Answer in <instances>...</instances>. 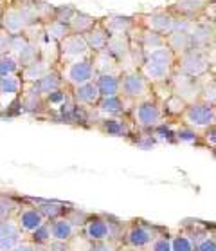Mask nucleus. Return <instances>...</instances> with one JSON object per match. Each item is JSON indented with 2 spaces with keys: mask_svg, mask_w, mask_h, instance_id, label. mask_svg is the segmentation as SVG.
<instances>
[{
  "mask_svg": "<svg viewBox=\"0 0 216 251\" xmlns=\"http://www.w3.org/2000/svg\"><path fill=\"white\" fill-rule=\"evenodd\" d=\"M175 52L171 51L168 46H162L159 49L146 52L144 63L141 65L139 71L148 80L150 85H157V83H164V81L171 80V76L175 73Z\"/></svg>",
  "mask_w": 216,
  "mask_h": 251,
  "instance_id": "1",
  "label": "nucleus"
},
{
  "mask_svg": "<svg viewBox=\"0 0 216 251\" xmlns=\"http://www.w3.org/2000/svg\"><path fill=\"white\" fill-rule=\"evenodd\" d=\"M83 237L88 242H101V240H123L121 223L105 215H92L86 217L83 224ZM123 244V242H121Z\"/></svg>",
  "mask_w": 216,
  "mask_h": 251,
  "instance_id": "2",
  "label": "nucleus"
},
{
  "mask_svg": "<svg viewBox=\"0 0 216 251\" xmlns=\"http://www.w3.org/2000/svg\"><path fill=\"white\" fill-rule=\"evenodd\" d=\"M131 121L133 125L142 128V130H153L155 126L164 123V109L162 103H159L153 96L148 100H141L135 101L133 107L130 109Z\"/></svg>",
  "mask_w": 216,
  "mask_h": 251,
  "instance_id": "3",
  "label": "nucleus"
},
{
  "mask_svg": "<svg viewBox=\"0 0 216 251\" xmlns=\"http://www.w3.org/2000/svg\"><path fill=\"white\" fill-rule=\"evenodd\" d=\"M60 75L63 78V83L72 87H80L83 83L96 80V71H94V62H92V54L85 56L81 60H74V62L60 63Z\"/></svg>",
  "mask_w": 216,
  "mask_h": 251,
  "instance_id": "4",
  "label": "nucleus"
},
{
  "mask_svg": "<svg viewBox=\"0 0 216 251\" xmlns=\"http://www.w3.org/2000/svg\"><path fill=\"white\" fill-rule=\"evenodd\" d=\"M180 120L184 125L191 126L194 130H207L211 126H216V103L200 101V100L189 103Z\"/></svg>",
  "mask_w": 216,
  "mask_h": 251,
  "instance_id": "5",
  "label": "nucleus"
},
{
  "mask_svg": "<svg viewBox=\"0 0 216 251\" xmlns=\"http://www.w3.org/2000/svg\"><path fill=\"white\" fill-rule=\"evenodd\" d=\"M121 96L131 103L151 98V85L139 69H128L121 73Z\"/></svg>",
  "mask_w": 216,
  "mask_h": 251,
  "instance_id": "6",
  "label": "nucleus"
},
{
  "mask_svg": "<svg viewBox=\"0 0 216 251\" xmlns=\"http://www.w3.org/2000/svg\"><path fill=\"white\" fill-rule=\"evenodd\" d=\"M207 71H211V62L205 51L200 49H188L186 52L178 54L175 62V73L186 76H193V78H200L205 75Z\"/></svg>",
  "mask_w": 216,
  "mask_h": 251,
  "instance_id": "7",
  "label": "nucleus"
},
{
  "mask_svg": "<svg viewBox=\"0 0 216 251\" xmlns=\"http://www.w3.org/2000/svg\"><path fill=\"white\" fill-rule=\"evenodd\" d=\"M58 54H60V63H67L90 56L92 51L88 49V44L83 34L70 33L63 40L58 42Z\"/></svg>",
  "mask_w": 216,
  "mask_h": 251,
  "instance_id": "8",
  "label": "nucleus"
},
{
  "mask_svg": "<svg viewBox=\"0 0 216 251\" xmlns=\"http://www.w3.org/2000/svg\"><path fill=\"white\" fill-rule=\"evenodd\" d=\"M157 233H159V229L155 226L144 224L142 221H135L125 229L121 242L130 248H137V250H148V246L157 237Z\"/></svg>",
  "mask_w": 216,
  "mask_h": 251,
  "instance_id": "9",
  "label": "nucleus"
},
{
  "mask_svg": "<svg viewBox=\"0 0 216 251\" xmlns=\"http://www.w3.org/2000/svg\"><path fill=\"white\" fill-rule=\"evenodd\" d=\"M170 83H171V91H173V94L178 96L180 100H184L188 105L200 100L198 78L180 75V73H173Z\"/></svg>",
  "mask_w": 216,
  "mask_h": 251,
  "instance_id": "10",
  "label": "nucleus"
},
{
  "mask_svg": "<svg viewBox=\"0 0 216 251\" xmlns=\"http://www.w3.org/2000/svg\"><path fill=\"white\" fill-rule=\"evenodd\" d=\"M141 18V27L150 29V31H155V33L162 34H170L173 31V22H175V15H171L170 11H153L148 13V15H142Z\"/></svg>",
  "mask_w": 216,
  "mask_h": 251,
  "instance_id": "11",
  "label": "nucleus"
},
{
  "mask_svg": "<svg viewBox=\"0 0 216 251\" xmlns=\"http://www.w3.org/2000/svg\"><path fill=\"white\" fill-rule=\"evenodd\" d=\"M133 103L125 100L123 96H112V98H101L94 109L105 118H121L126 112H130Z\"/></svg>",
  "mask_w": 216,
  "mask_h": 251,
  "instance_id": "12",
  "label": "nucleus"
},
{
  "mask_svg": "<svg viewBox=\"0 0 216 251\" xmlns=\"http://www.w3.org/2000/svg\"><path fill=\"white\" fill-rule=\"evenodd\" d=\"M189 42H191V49H200V51L209 49L211 44L216 42L213 34V24L205 20L193 22V27L189 31Z\"/></svg>",
  "mask_w": 216,
  "mask_h": 251,
  "instance_id": "13",
  "label": "nucleus"
},
{
  "mask_svg": "<svg viewBox=\"0 0 216 251\" xmlns=\"http://www.w3.org/2000/svg\"><path fill=\"white\" fill-rule=\"evenodd\" d=\"M22 239L23 233L15 219L0 221V251H13L18 244H22Z\"/></svg>",
  "mask_w": 216,
  "mask_h": 251,
  "instance_id": "14",
  "label": "nucleus"
},
{
  "mask_svg": "<svg viewBox=\"0 0 216 251\" xmlns=\"http://www.w3.org/2000/svg\"><path fill=\"white\" fill-rule=\"evenodd\" d=\"M70 96H72L76 105H80L83 109H94L97 101L101 100V94L97 91L96 81H88V83H83L80 87H72Z\"/></svg>",
  "mask_w": 216,
  "mask_h": 251,
  "instance_id": "15",
  "label": "nucleus"
},
{
  "mask_svg": "<svg viewBox=\"0 0 216 251\" xmlns=\"http://www.w3.org/2000/svg\"><path fill=\"white\" fill-rule=\"evenodd\" d=\"M92 62H94L96 76H99V75L121 76V73H123L121 62L112 54V52H108L107 49H103V51H99V52H92Z\"/></svg>",
  "mask_w": 216,
  "mask_h": 251,
  "instance_id": "16",
  "label": "nucleus"
},
{
  "mask_svg": "<svg viewBox=\"0 0 216 251\" xmlns=\"http://www.w3.org/2000/svg\"><path fill=\"white\" fill-rule=\"evenodd\" d=\"M17 224L18 228H20V231L22 233H34L36 229L40 228V226H43L45 224V219L40 215V211L36 210L34 206H27V208H22V210L18 211L17 215Z\"/></svg>",
  "mask_w": 216,
  "mask_h": 251,
  "instance_id": "17",
  "label": "nucleus"
},
{
  "mask_svg": "<svg viewBox=\"0 0 216 251\" xmlns=\"http://www.w3.org/2000/svg\"><path fill=\"white\" fill-rule=\"evenodd\" d=\"M49 228H51V240L68 244V242L76 237L78 226H76L68 217H62V219H56V221H51V223H49Z\"/></svg>",
  "mask_w": 216,
  "mask_h": 251,
  "instance_id": "18",
  "label": "nucleus"
},
{
  "mask_svg": "<svg viewBox=\"0 0 216 251\" xmlns=\"http://www.w3.org/2000/svg\"><path fill=\"white\" fill-rule=\"evenodd\" d=\"M54 69V65L43 60V58H38V60H34L33 63H29L25 67H22V81L23 83H36V81H40L43 76Z\"/></svg>",
  "mask_w": 216,
  "mask_h": 251,
  "instance_id": "19",
  "label": "nucleus"
},
{
  "mask_svg": "<svg viewBox=\"0 0 216 251\" xmlns=\"http://www.w3.org/2000/svg\"><path fill=\"white\" fill-rule=\"evenodd\" d=\"M85 36L86 44H88V49L92 52H99L103 49H107V44H108V38H110V33L107 31V27L103 25V22H96V25L88 31V33L83 34Z\"/></svg>",
  "mask_w": 216,
  "mask_h": 251,
  "instance_id": "20",
  "label": "nucleus"
},
{
  "mask_svg": "<svg viewBox=\"0 0 216 251\" xmlns=\"http://www.w3.org/2000/svg\"><path fill=\"white\" fill-rule=\"evenodd\" d=\"M107 51L112 52L121 62V67H123V62L128 60V54H130V36L128 34H110Z\"/></svg>",
  "mask_w": 216,
  "mask_h": 251,
  "instance_id": "21",
  "label": "nucleus"
},
{
  "mask_svg": "<svg viewBox=\"0 0 216 251\" xmlns=\"http://www.w3.org/2000/svg\"><path fill=\"white\" fill-rule=\"evenodd\" d=\"M34 85H36V89L40 92V96L45 98V96H49L51 92H56V91H60V89H63L65 83H63V78H62V75H60L58 67H54V69H51L40 81H36Z\"/></svg>",
  "mask_w": 216,
  "mask_h": 251,
  "instance_id": "22",
  "label": "nucleus"
},
{
  "mask_svg": "<svg viewBox=\"0 0 216 251\" xmlns=\"http://www.w3.org/2000/svg\"><path fill=\"white\" fill-rule=\"evenodd\" d=\"M96 85L101 98L121 96V76L117 75H99L96 76Z\"/></svg>",
  "mask_w": 216,
  "mask_h": 251,
  "instance_id": "23",
  "label": "nucleus"
},
{
  "mask_svg": "<svg viewBox=\"0 0 216 251\" xmlns=\"http://www.w3.org/2000/svg\"><path fill=\"white\" fill-rule=\"evenodd\" d=\"M34 208L40 211V215L47 221H56L67 215L68 206L62 204V202H54V201H34Z\"/></svg>",
  "mask_w": 216,
  "mask_h": 251,
  "instance_id": "24",
  "label": "nucleus"
},
{
  "mask_svg": "<svg viewBox=\"0 0 216 251\" xmlns=\"http://www.w3.org/2000/svg\"><path fill=\"white\" fill-rule=\"evenodd\" d=\"M207 4H209V0H178L173 7V11L191 20L193 17H202Z\"/></svg>",
  "mask_w": 216,
  "mask_h": 251,
  "instance_id": "25",
  "label": "nucleus"
},
{
  "mask_svg": "<svg viewBox=\"0 0 216 251\" xmlns=\"http://www.w3.org/2000/svg\"><path fill=\"white\" fill-rule=\"evenodd\" d=\"M200 101L216 103V73L211 69L198 78Z\"/></svg>",
  "mask_w": 216,
  "mask_h": 251,
  "instance_id": "26",
  "label": "nucleus"
},
{
  "mask_svg": "<svg viewBox=\"0 0 216 251\" xmlns=\"http://www.w3.org/2000/svg\"><path fill=\"white\" fill-rule=\"evenodd\" d=\"M101 130L108 136H125L128 137L131 134V126L128 121L121 120V118H105L99 120Z\"/></svg>",
  "mask_w": 216,
  "mask_h": 251,
  "instance_id": "27",
  "label": "nucleus"
},
{
  "mask_svg": "<svg viewBox=\"0 0 216 251\" xmlns=\"http://www.w3.org/2000/svg\"><path fill=\"white\" fill-rule=\"evenodd\" d=\"M101 22L110 34H128L135 25V20L131 17H110Z\"/></svg>",
  "mask_w": 216,
  "mask_h": 251,
  "instance_id": "28",
  "label": "nucleus"
},
{
  "mask_svg": "<svg viewBox=\"0 0 216 251\" xmlns=\"http://www.w3.org/2000/svg\"><path fill=\"white\" fill-rule=\"evenodd\" d=\"M22 87L23 81L17 75L0 78V100L7 98V105H9V98H17L18 92L22 91Z\"/></svg>",
  "mask_w": 216,
  "mask_h": 251,
  "instance_id": "29",
  "label": "nucleus"
},
{
  "mask_svg": "<svg viewBox=\"0 0 216 251\" xmlns=\"http://www.w3.org/2000/svg\"><path fill=\"white\" fill-rule=\"evenodd\" d=\"M164 42H166V46L170 47L176 56L182 54V52H186L188 49H191L189 33H176V31H171L170 34H166L164 36Z\"/></svg>",
  "mask_w": 216,
  "mask_h": 251,
  "instance_id": "30",
  "label": "nucleus"
},
{
  "mask_svg": "<svg viewBox=\"0 0 216 251\" xmlns=\"http://www.w3.org/2000/svg\"><path fill=\"white\" fill-rule=\"evenodd\" d=\"M94 25H96V20H94L90 15H85V13L76 11V15L72 17L70 24H68V29H70V33L85 34V33H88Z\"/></svg>",
  "mask_w": 216,
  "mask_h": 251,
  "instance_id": "31",
  "label": "nucleus"
},
{
  "mask_svg": "<svg viewBox=\"0 0 216 251\" xmlns=\"http://www.w3.org/2000/svg\"><path fill=\"white\" fill-rule=\"evenodd\" d=\"M43 33L49 40L52 42H60L63 40L67 34H70V29H68L67 24H62V22H56V20H51V22L43 24Z\"/></svg>",
  "mask_w": 216,
  "mask_h": 251,
  "instance_id": "32",
  "label": "nucleus"
},
{
  "mask_svg": "<svg viewBox=\"0 0 216 251\" xmlns=\"http://www.w3.org/2000/svg\"><path fill=\"white\" fill-rule=\"evenodd\" d=\"M188 107V103L180 100L178 96L171 94L164 103H162V109H164V114L171 116V118H180L184 114V110Z\"/></svg>",
  "mask_w": 216,
  "mask_h": 251,
  "instance_id": "33",
  "label": "nucleus"
},
{
  "mask_svg": "<svg viewBox=\"0 0 216 251\" xmlns=\"http://www.w3.org/2000/svg\"><path fill=\"white\" fill-rule=\"evenodd\" d=\"M20 69H22V67H20V63H18L17 56H13L11 52L0 54V78L17 75Z\"/></svg>",
  "mask_w": 216,
  "mask_h": 251,
  "instance_id": "34",
  "label": "nucleus"
},
{
  "mask_svg": "<svg viewBox=\"0 0 216 251\" xmlns=\"http://www.w3.org/2000/svg\"><path fill=\"white\" fill-rule=\"evenodd\" d=\"M171 251H194V242L186 231L171 237Z\"/></svg>",
  "mask_w": 216,
  "mask_h": 251,
  "instance_id": "35",
  "label": "nucleus"
},
{
  "mask_svg": "<svg viewBox=\"0 0 216 251\" xmlns=\"http://www.w3.org/2000/svg\"><path fill=\"white\" fill-rule=\"evenodd\" d=\"M175 141H180V143H198L200 141V134L198 130H194L191 126L188 125H180L176 128L175 132Z\"/></svg>",
  "mask_w": 216,
  "mask_h": 251,
  "instance_id": "36",
  "label": "nucleus"
},
{
  "mask_svg": "<svg viewBox=\"0 0 216 251\" xmlns=\"http://www.w3.org/2000/svg\"><path fill=\"white\" fill-rule=\"evenodd\" d=\"M194 251H216V240L209 231H200L194 239Z\"/></svg>",
  "mask_w": 216,
  "mask_h": 251,
  "instance_id": "37",
  "label": "nucleus"
},
{
  "mask_svg": "<svg viewBox=\"0 0 216 251\" xmlns=\"http://www.w3.org/2000/svg\"><path fill=\"white\" fill-rule=\"evenodd\" d=\"M146 251H171V237L168 233H160L159 231Z\"/></svg>",
  "mask_w": 216,
  "mask_h": 251,
  "instance_id": "38",
  "label": "nucleus"
},
{
  "mask_svg": "<svg viewBox=\"0 0 216 251\" xmlns=\"http://www.w3.org/2000/svg\"><path fill=\"white\" fill-rule=\"evenodd\" d=\"M76 15V9L72 6H60V7H54V15H52V20H56V22H62V24H70L72 17Z\"/></svg>",
  "mask_w": 216,
  "mask_h": 251,
  "instance_id": "39",
  "label": "nucleus"
},
{
  "mask_svg": "<svg viewBox=\"0 0 216 251\" xmlns=\"http://www.w3.org/2000/svg\"><path fill=\"white\" fill-rule=\"evenodd\" d=\"M31 237H33V244H38V246L49 244L51 242V228H49V223L40 226L34 233H31Z\"/></svg>",
  "mask_w": 216,
  "mask_h": 251,
  "instance_id": "40",
  "label": "nucleus"
},
{
  "mask_svg": "<svg viewBox=\"0 0 216 251\" xmlns=\"http://www.w3.org/2000/svg\"><path fill=\"white\" fill-rule=\"evenodd\" d=\"M119 246V240H101V242H90L86 251H117Z\"/></svg>",
  "mask_w": 216,
  "mask_h": 251,
  "instance_id": "41",
  "label": "nucleus"
},
{
  "mask_svg": "<svg viewBox=\"0 0 216 251\" xmlns=\"http://www.w3.org/2000/svg\"><path fill=\"white\" fill-rule=\"evenodd\" d=\"M200 139H204L207 147L216 150V126H211V128L204 130V134H200Z\"/></svg>",
  "mask_w": 216,
  "mask_h": 251,
  "instance_id": "42",
  "label": "nucleus"
},
{
  "mask_svg": "<svg viewBox=\"0 0 216 251\" xmlns=\"http://www.w3.org/2000/svg\"><path fill=\"white\" fill-rule=\"evenodd\" d=\"M202 17H205L204 18L205 22H211V24L216 22V0H209V4L205 6Z\"/></svg>",
  "mask_w": 216,
  "mask_h": 251,
  "instance_id": "43",
  "label": "nucleus"
},
{
  "mask_svg": "<svg viewBox=\"0 0 216 251\" xmlns=\"http://www.w3.org/2000/svg\"><path fill=\"white\" fill-rule=\"evenodd\" d=\"M9 42H11V34H7L4 29H0V54L9 52Z\"/></svg>",
  "mask_w": 216,
  "mask_h": 251,
  "instance_id": "44",
  "label": "nucleus"
},
{
  "mask_svg": "<svg viewBox=\"0 0 216 251\" xmlns=\"http://www.w3.org/2000/svg\"><path fill=\"white\" fill-rule=\"evenodd\" d=\"M13 251H47V248L33 244V242H22V244H18Z\"/></svg>",
  "mask_w": 216,
  "mask_h": 251,
  "instance_id": "45",
  "label": "nucleus"
},
{
  "mask_svg": "<svg viewBox=\"0 0 216 251\" xmlns=\"http://www.w3.org/2000/svg\"><path fill=\"white\" fill-rule=\"evenodd\" d=\"M47 251H72L68 244H63V242H54L51 240L49 246H47Z\"/></svg>",
  "mask_w": 216,
  "mask_h": 251,
  "instance_id": "46",
  "label": "nucleus"
},
{
  "mask_svg": "<svg viewBox=\"0 0 216 251\" xmlns=\"http://www.w3.org/2000/svg\"><path fill=\"white\" fill-rule=\"evenodd\" d=\"M117 251H146V250H137V248H130V246L121 244V246H119V250H117Z\"/></svg>",
  "mask_w": 216,
  "mask_h": 251,
  "instance_id": "47",
  "label": "nucleus"
},
{
  "mask_svg": "<svg viewBox=\"0 0 216 251\" xmlns=\"http://www.w3.org/2000/svg\"><path fill=\"white\" fill-rule=\"evenodd\" d=\"M209 233H211V237L216 240V228H213V231H209Z\"/></svg>",
  "mask_w": 216,
  "mask_h": 251,
  "instance_id": "48",
  "label": "nucleus"
},
{
  "mask_svg": "<svg viewBox=\"0 0 216 251\" xmlns=\"http://www.w3.org/2000/svg\"><path fill=\"white\" fill-rule=\"evenodd\" d=\"M213 34H215V40H216V22L213 24Z\"/></svg>",
  "mask_w": 216,
  "mask_h": 251,
  "instance_id": "49",
  "label": "nucleus"
},
{
  "mask_svg": "<svg viewBox=\"0 0 216 251\" xmlns=\"http://www.w3.org/2000/svg\"><path fill=\"white\" fill-rule=\"evenodd\" d=\"M2 9H4V6H0V17H2Z\"/></svg>",
  "mask_w": 216,
  "mask_h": 251,
  "instance_id": "50",
  "label": "nucleus"
}]
</instances>
